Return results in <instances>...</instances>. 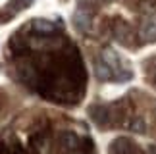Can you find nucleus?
<instances>
[{
	"label": "nucleus",
	"mask_w": 156,
	"mask_h": 154,
	"mask_svg": "<svg viewBox=\"0 0 156 154\" xmlns=\"http://www.w3.org/2000/svg\"><path fill=\"white\" fill-rule=\"evenodd\" d=\"M33 27L37 29L39 33H44V35H48V33H52L54 29V23H50V21H46V19H37V21H33Z\"/></svg>",
	"instance_id": "nucleus-1"
},
{
	"label": "nucleus",
	"mask_w": 156,
	"mask_h": 154,
	"mask_svg": "<svg viewBox=\"0 0 156 154\" xmlns=\"http://www.w3.org/2000/svg\"><path fill=\"white\" fill-rule=\"evenodd\" d=\"M145 37H147L148 40H154V39H156V21H151V23L145 27Z\"/></svg>",
	"instance_id": "nucleus-2"
}]
</instances>
